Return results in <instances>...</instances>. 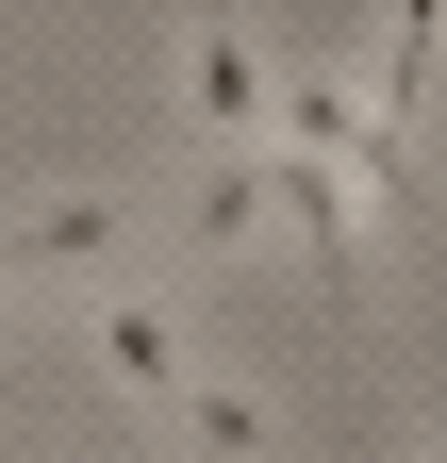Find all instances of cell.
Here are the masks:
<instances>
[{
    "label": "cell",
    "mask_w": 447,
    "mask_h": 463,
    "mask_svg": "<svg viewBox=\"0 0 447 463\" xmlns=\"http://www.w3.org/2000/svg\"><path fill=\"white\" fill-rule=\"evenodd\" d=\"M183 116L215 133V165H249L282 133V67H265V33H183Z\"/></svg>",
    "instance_id": "cell-2"
},
{
    "label": "cell",
    "mask_w": 447,
    "mask_h": 463,
    "mask_svg": "<svg viewBox=\"0 0 447 463\" xmlns=\"http://www.w3.org/2000/svg\"><path fill=\"white\" fill-rule=\"evenodd\" d=\"M265 215H299L315 281L348 298V265H365V215H348V165H315V149H265Z\"/></svg>",
    "instance_id": "cell-3"
},
{
    "label": "cell",
    "mask_w": 447,
    "mask_h": 463,
    "mask_svg": "<svg viewBox=\"0 0 447 463\" xmlns=\"http://www.w3.org/2000/svg\"><path fill=\"white\" fill-rule=\"evenodd\" d=\"M100 381L133 397V430H183L199 414V364H183V315L149 281H100Z\"/></svg>",
    "instance_id": "cell-1"
},
{
    "label": "cell",
    "mask_w": 447,
    "mask_h": 463,
    "mask_svg": "<svg viewBox=\"0 0 447 463\" xmlns=\"http://www.w3.org/2000/svg\"><path fill=\"white\" fill-rule=\"evenodd\" d=\"M265 232V149L249 165H199V199H183V249H249Z\"/></svg>",
    "instance_id": "cell-5"
},
{
    "label": "cell",
    "mask_w": 447,
    "mask_h": 463,
    "mask_svg": "<svg viewBox=\"0 0 447 463\" xmlns=\"http://www.w3.org/2000/svg\"><path fill=\"white\" fill-rule=\"evenodd\" d=\"M183 430H199L215 463H249V447H265V397H233V381H199V414H183Z\"/></svg>",
    "instance_id": "cell-6"
},
{
    "label": "cell",
    "mask_w": 447,
    "mask_h": 463,
    "mask_svg": "<svg viewBox=\"0 0 447 463\" xmlns=\"http://www.w3.org/2000/svg\"><path fill=\"white\" fill-rule=\"evenodd\" d=\"M431 463H447V447H431Z\"/></svg>",
    "instance_id": "cell-7"
},
{
    "label": "cell",
    "mask_w": 447,
    "mask_h": 463,
    "mask_svg": "<svg viewBox=\"0 0 447 463\" xmlns=\"http://www.w3.org/2000/svg\"><path fill=\"white\" fill-rule=\"evenodd\" d=\"M133 249V199H33L0 232V281H50V265H117Z\"/></svg>",
    "instance_id": "cell-4"
}]
</instances>
